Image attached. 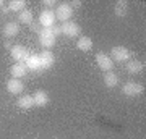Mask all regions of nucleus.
<instances>
[{"instance_id": "12", "label": "nucleus", "mask_w": 146, "mask_h": 139, "mask_svg": "<svg viewBox=\"0 0 146 139\" xmlns=\"http://www.w3.org/2000/svg\"><path fill=\"white\" fill-rule=\"evenodd\" d=\"M33 99H34V105L36 107H46L47 103H49V94L46 92V91H36V92L33 94Z\"/></svg>"}, {"instance_id": "16", "label": "nucleus", "mask_w": 146, "mask_h": 139, "mask_svg": "<svg viewBox=\"0 0 146 139\" xmlns=\"http://www.w3.org/2000/svg\"><path fill=\"white\" fill-rule=\"evenodd\" d=\"M16 105L21 108V110H29L31 107H34V99L33 96H21L18 100H16Z\"/></svg>"}, {"instance_id": "23", "label": "nucleus", "mask_w": 146, "mask_h": 139, "mask_svg": "<svg viewBox=\"0 0 146 139\" xmlns=\"http://www.w3.org/2000/svg\"><path fill=\"white\" fill-rule=\"evenodd\" d=\"M42 3H44V7H46L47 10H50V8H55V7H57V2H55V0H44Z\"/></svg>"}, {"instance_id": "22", "label": "nucleus", "mask_w": 146, "mask_h": 139, "mask_svg": "<svg viewBox=\"0 0 146 139\" xmlns=\"http://www.w3.org/2000/svg\"><path fill=\"white\" fill-rule=\"evenodd\" d=\"M50 29H52V32H54V36H55V37L62 36V26H60V24H54Z\"/></svg>"}, {"instance_id": "5", "label": "nucleus", "mask_w": 146, "mask_h": 139, "mask_svg": "<svg viewBox=\"0 0 146 139\" xmlns=\"http://www.w3.org/2000/svg\"><path fill=\"white\" fill-rule=\"evenodd\" d=\"M143 91H145V88L140 82H125L122 88V94L127 97H136V96L143 94Z\"/></svg>"}, {"instance_id": "24", "label": "nucleus", "mask_w": 146, "mask_h": 139, "mask_svg": "<svg viewBox=\"0 0 146 139\" xmlns=\"http://www.w3.org/2000/svg\"><path fill=\"white\" fill-rule=\"evenodd\" d=\"M68 3H70V7H72L73 10H75V8H80V7L83 5L81 0H73V2H68Z\"/></svg>"}, {"instance_id": "7", "label": "nucleus", "mask_w": 146, "mask_h": 139, "mask_svg": "<svg viewBox=\"0 0 146 139\" xmlns=\"http://www.w3.org/2000/svg\"><path fill=\"white\" fill-rule=\"evenodd\" d=\"M55 13L52 10H42L39 13V24L41 28H52L55 24Z\"/></svg>"}, {"instance_id": "17", "label": "nucleus", "mask_w": 146, "mask_h": 139, "mask_svg": "<svg viewBox=\"0 0 146 139\" xmlns=\"http://www.w3.org/2000/svg\"><path fill=\"white\" fill-rule=\"evenodd\" d=\"M76 49L81 52H88L93 49V41H91V37H86V36H81L76 41Z\"/></svg>"}, {"instance_id": "13", "label": "nucleus", "mask_w": 146, "mask_h": 139, "mask_svg": "<svg viewBox=\"0 0 146 139\" xmlns=\"http://www.w3.org/2000/svg\"><path fill=\"white\" fill-rule=\"evenodd\" d=\"M26 71H28V68H26L25 63H15V65L10 68V74H11V78H15V79L25 78L26 76Z\"/></svg>"}, {"instance_id": "27", "label": "nucleus", "mask_w": 146, "mask_h": 139, "mask_svg": "<svg viewBox=\"0 0 146 139\" xmlns=\"http://www.w3.org/2000/svg\"><path fill=\"white\" fill-rule=\"evenodd\" d=\"M3 5H5V2H3V0H0V8H3Z\"/></svg>"}, {"instance_id": "1", "label": "nucleus", "mask_w": 146, "mask_h": 139, "mask_svg": "<svg viewBox=\"0 0 146 139\" xmlns=\"http://www.w3.org/2000/svg\"><path fill=\"white\" fill-rule=\"evenodd\" d=\"M37 39H39V44L44 50H50L57 42V37L54 36L50 28H42L41 31L37 32Z\"/></svg>"}, {"instance_id": "21", "label": "nucleus", "mask_w": 146, "mask_h": 139, "mask_svg": "<svg viewBox=\"0 0 146 139\" xmlns=\"http://www.w3.org/2000/svg\"><path fill=\"white\" fill-rule=\"evenodd\" d=\"M7 8H8L11 13H20V11H23L26 8V2H23V0H11Z\"/></svg>"}, {"instance_id": "14", "label": "nucleus", "mask_w": 146, "mask_h": 139, "mask_svg": "<svg viewBox=\"0 0 146 139\" xmlns=\"http://www.w3.org/2000/svg\"><path fill=\"white\" fill-rule=\"evenodd\" d=\"M26 24V26H31L34 23V16H33V11L31 10H25L18 13V24Z\"/></svg>"}, {"instance_id": "18", "label": "nucleus", "mask_w": 146, "mask_h": 139, "mask_svg": "<svg viewBox=\"0 0 146 139\" xmlns=\"http://www.w3.org/2000/svg\"><path fill=\"white\" fill-rule=\"evenodd\" d=\"M143 68H145V65L140 60H130V62L127 63V70H128L130 74H138V73L143 71Z\"/></svg>"}, {"instance_id": "3", "label": "nucleus", "mask_w": 146, "mask_h": 139, "mask_svg": "<svg viewBox=\"0 0 146 139\" xmlns=\"http://www.w3.org/2000/svg\"><path fill=\"white\" fill-rule=\"evenodd\" d=\"M110 58H112V62H117V63H123V62H128L131 58V52L123 45H115L112 47V50H110Z\"/></svg>"}, {"instance_id": "4", "label": "nucleus", "mask_w": 146, "mask_h": 139, "mask_svg": "<svg viewBox=\"0 0 146 139\" xmlns=\"http://www.w3.org/2000/svg\"><path fill=\"white\" fill-rule=\"evenodd\" d=\"M62 36L68 37V39H75L81 34V26L75 21H67V23H62Z\"/></svg>"}, {"instance_id": "8", "label": "nucleus", "mask_w": 146, "mask_h": 139, "mask_svg": "<svg viewBox=\"0 0 146 139\" xmlns=\"http://www.w3.org/2000/svg\"><path fill=\"white\" fill-rule=\"evenodd\" d=\"M2 32H3L5 39H10L11 41L13 37H16L20 34V24H18V21H7Z\"/></svg>"}, {"instance_id": "9", "label": "nucleus", "mask_w": 146, "mask_h": 139, "mask_svg": "<svg viewBox=\"0 0 146 139\" xmlns=\"http://www.w3.org/2000/svg\"><path fill=\"white\" fill-rule=\"evenodd\" d=\"M96 63H98L99 70H102L104 73L112 71V68H114L112 58H110L109 55H106V53H98V55H96Z\"/></svg>"}, {"instance_id": "26", "label": "nucleus", "mask_w": 146, "mask_h": 139, "mask_svg": "<svg viewBox=\"0 0 146 139\" xmlns=\"http://www.w3.org/2000/svg\"><path fill=\"white\" fill-rule=\"evenodd\" d=\"M31 29H33V31H36V32H39V31L42 29V28H39L37 24H34V23H33V24H31Z\"/></svg>"}, {"instance_id": "20", "label": "nucleus", "mask_w": 146, "mask_h": 139, "mask_svg": "<svg viewBox=\"0 0 146 139\" xmlns=\"http://www.w3.org/2000/svg\"><path fill=\"white\" fill-rule=\"evenodd\" d=\"M127 13H128V3H127L125 0H120L115 3V16H119V18H125Z\"/></svg>"}, {"instance_id": "2", "label": "nucleus", "mask_w": 146, "mask_h": 139, "mask_svg": "<svg viewBox=\"0 0 146 139\" xmlns=\"http://www.w3.org/2000/svg\"><path fill=\"white\" fill-rule=\"evenodd\" d=\"M54 13H55V20H58L60 23H67V21L72 20L73 8L70 7L68 2H63V3H58V5L55 7Z\"/></svg>"}, {"instance_id": "10", "label": "nucleus", "mask_w": 146, "mask_h": 139, "mask_svg": "<svg viewBox=\"0 0 146 139\" xmlns=\"http://www.w3.org/2000/svg\"><path fill=\"white\" fill-rule=\"evenodd\" d=\"M37 57H39V62H41V70H49L55 63V57L50 50H42Z\"/></svg>"}, {"instance_id": "19", "label": "nucleus", "mask_w": 146, "mask_h": 139, "mask_svg": "<svg viewBox=\"0 0 146 139\" xmlns=\"http://www.w3.org/2000/svg\"><path fill=\"white\" fill-rule=\"evenodd\" d=\"M28 70H31V71H37V70H41V62H39V57L37 55H29L26 58V62H25Z\"/></svg>"}, {"instance_id": "25", "label": "nucleus", "mask_w": 146, "mask_h": 139, "mask_svg": "<svg viewBox=\"0 0 146 139\" xmlns=\"http://www.w3.org/2000/svg\"><path fill=\"white\" fill-rule=\"evenodd\" d=\"M3 47H5V49H8V50H11V47H13V42H11L10 39H7V41L3 42Z\"/></svg>"}, {"instance_id": "15", "label": "nucleus", "mask_w": 146, "mask_h": 139, "mask_svg": "<svg viewBox=\"0 0 146 139\" xmlns=\"http://www.w3.org/2000/svg\"><path fill=\"white\" fill-rule=\"evenodd\" d=\"M120 82V78L117 76V73H114V71H107L104 74V84L107 86L109 89H112V88H117V84Z\"/></svg>"}, {"instance_id": "11", "label": "nucleus", "mask_w": 146, "mask_h": 139, "mask_svg": "<svg viewBox=\"0 0 146 139\" xmlns=\"http://www.w3.org/2000/svg\"><path fill=\"white\" fill-rule=\"evenodd\" d=\"M23 89H25V84L21 79H15V78H10L8 81H7V91L13 96L16 94H21L23 92Z\"/></svg>"}, {"instance_id": "6", "label": "nucleus", "mask_w": 146, "mask_h": 139, "mask_svg": "<svg viewBox=\"0 0 146 139\" xmlns=\"http://www.w3.org/2000/svg\"><path fill=\"white\" fill-rule=\"evenodd\" d=\"M10 55H11V58H13L16 63H25V62H26V58L29 57L31 53L28 52L26 47L13 45V47H11V50H10Z\"/></svg>"}]
</instances>
